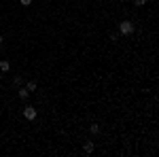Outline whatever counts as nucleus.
<instances>
[{
	"instance_id": "f257e3e1",
	"label": "nucleus",
	"mask_w": 159,
	"mask_h": 157,
	"mask_svg": "<svg viewBox=\"0 0 159 157\" xmlns=\"http://www.w3.org/2000/svg\"><path fill=\"white\" fill-rule=\"evenodd\" d=\"M119 32H121L123 36H129V34H134V24H132L129 19H123L121 24H119Z\"/></svg>"
},
{
	"instance_id": "f03ea898",
	"label": "nucleus",
	"mask_w": 159,
	"mask_h": 157,
	"mask_svg": "<svg viewBox=\"0 0 159 157\" xmlns=\"http://www.w3.org/2000/svg\"><path fill=\"white\" fill-rule=\"evenodd\" d=\"M24 117L28 121H34L36 119V109H34V106H25L24 109Z\"/></svg>"
},
{
	"instance_id": "7ed1b4c3",
	"label": "nucleus",
	"mask_w": 159,
	"mask_h": 157,
	"mask_svg": "<svg viewBox=\"0 0 159 157\" xmlns=\"http://www.w3.org/2000/svg\"><path fill=\"white\" fill-rule=\"evenodd\" d=\"M93 149H96V145H93L91 140H85V142H83V153H85V155H91Z\"/></svg>"
},
{
	"instance_id": "20e7f679",
	"label": "nucleus",
	"mask_w": 159,
	"mask_h": 157,
	"mask_svg": "<svg viewBox=\"0 0 159 157\" xmlns=\"http://www.w3.org/2000/svg\"><path fill=\"white\" fill-rule=\"evenodd\" d=\"M9 70H11V62L2 60V62H0V72H9Z\"/></svg>"
},
{
	"instance_id": "39448f33",
	"label": "nucleus",
	"mask_w": 159,
	"mask_h": 157,
	"mask_svg": "<svg viewBox=\"0 0 159 157\" xmlns=\"http://www.w3.org/2000/svg\"><path fill=\"white\" fill-rule=\"evenodd\" d=\"M17 96L21 98V100H25V98L30 96V91H28V89H25V87H19V91H17Z\"/></svg>"
},
{
	"instance_id": "423d86ee",
	"label": "nucleus",
	"mask_w": 159,
	"mask_h": 157,
	"mask_svg": "<svg viewBox=\"0 0 159 157\" xmlns=\"http://www.w3.org/2000/svg\"><path fill=\"white\" fill-rule=\"evenodd\" d=\"M25 89H28L30 94H32V91H36V83H34V81H28V83H25Z\"/></svg>"
},
{
	"instance_id": "0eeeda50",
	"label": "nucleus",
	"mask_w": 159,
	"mask_h": 157,
	"mask_svg": "<svg viewBox=\"0 0 159 157\" xmlns=\"http://www.w3.org/2000/svg\"><path fill=\"white\" fill-rule=\"evenodd\" d=\"M89 132L91 134H100V125L98 123H91V125H89Z\"/></svg>"
},
{
	"instance_id": "6e6552de",
	"label": "nucleus",
	"mask_w": 159,
	"mask_h": 157,
	"mask_svg": "<svg viewBox=\"0 0 159 157\" xmlns=\"http://www.w3.org/2000/svg\"><path fill=\"white\" fill-rule=\"evenodd\" d=\"M13 83L17 85V87H19V85L24 83V79H21V76H19V74H17V76H15V79H13Z\"/></svg>"
},
{
	"instance_id": "1a4fd4ad",
	"label": "nucleus",
	"mask_w": 159,
	"mask_h": 157,
	"mask_svg": "<svg viewBox=\"0 0 159 157\" xmlns=\"http://www.w3.org/2000/svg\"><path fill=\"white\" fill-rule=\"evenodd\" d=\"M134 4H136V7H144V4H147V0H134Z\"/></svg>"
},
{
	"instance_id": "9d476101",
	"label": "nucleus",
	"mask_w": 159,
	"mask_h": 157,
	"mask_svg": "<svg viewBox=\"0 0 159 157\" xmlns=\"http://www.w3.org/2000/svg\"><path fill=\"white\" fill-rule=\"evenodd\" d=\"M19 4H21V7H30V4H32V0H19Z\"/></svg>"
},
{
	"instance_id": "9b49d317",
	"label": "nucleus",
	"mask_w": 159,
	"mask_h": 157,
	"mask_svg": "<svg viewBox=\"0 0 159 157\" xmlns=\"http://www.w3.org/2000/svg\"><path fill=\"white\" fill-rule=\"evenodd\" d=\"M2 40H4V38H2V34H0V45H2Z\"/></svg>"
},
{
	"instance_id": "f8f14e48",
	"label": "nucleus",
	"mask_w": 159,
	"mask_h": 157,
	"mask_svg": "<svg viewBox=\"0 0 159 157\" xmlns=\"http://www.w3.org/2000/svg\"><path fill=\"white\" fill-rule=\"evenodd\" d=\"M0 81H2V72H0Z\"/></svg>"
}]
</instances>
